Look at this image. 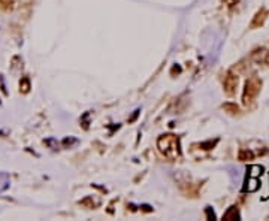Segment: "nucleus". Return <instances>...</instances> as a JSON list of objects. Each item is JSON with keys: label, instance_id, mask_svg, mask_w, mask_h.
Segmentation results:
<instances>
[{"label": "nucleus", "instance_id": "f257e3e1", "mask_svg": "<svg viewBox=\"0 0 269 221\" xmlns=\"http://www.w3.org/2000/svg\"><path fill=\"white\" fill-rule=\"evenodd\" d=\"M157 148L168 160H177L181 155L179 139L175 134H163L157 141Z\"/></svg>", "mask_w": 269, "mask_h": 221}, {"label": "nucleus", "instance_id": "f03ea898", "mask_svg": "<svg viewBox=\"0 0 269 221\" xmlns=\"http://www.w3.org/2000/svg\"><path fill=\"white\" fill-rule=\"evenodd\" d=\"M262 89V81L257 76H250L247 79L244 93H243V103L248 106L254 102V99L257 97L259 91Z\"/></svg>", "mask_w": 269, "mask_h": 221}, {"label": "nucleus", "instance_id": "7ed1b4c3", "mask_svg": "<svg viewBox=\"0 0 269 221\" xmlns=\"http://www.w3.org/2000/svg\"><path fill=\"white\" fill-rule=\"evenodd\" d=\"M223 87L224 91H226L227 94H230V96L236 91V87H238V76H236L233 72H227V73L224 75Z\"/></svg>", "mask_w": 269, "mask_h": 221}, {"label": "nucleus", "instance_id": "20e7f679", "mask_svg": "<svg viewBox=\"0 0 269 221\" xmlns=\"http://www.w3.org/2000/svg\"><path fill=\"white\" fill-rule=\"evenodd\" d=\"M266 17H268V11H266V9H260V11L254 15V18H253L251 29H257V27H260V25H263Z\"/></svg>", "mask_w": 269, "mask_h": 221}, {"label": "nucleus", "instance_id": "39448f33", "mask_svg": "<svg viewBox=\"0 0 269 221\" xmlns=\"http://www.w3.org/2000/svg\"><path fill=\"white\" fill-rule=\"evenodd\" d=\"M223 220H239V212L235 206L229 208L227 212L223 215Z\"/></svg>", "mask_w": 269, "mask_h": 221}, {"label": "nucleus", "instance_id": "423d86ee", "mask_svg": "<svg viewBox=\"0 0 269 221\" xmlns=\"http://www.w3.org/2000/svg\"><path fill=\"white\" fill-rule=\"evenodd\" d=\"M20 91H21L22 94H25V93L30 91V79L29 78H22L21 79V82H20Z\"/></svg>", "mask_w": 269, "mask_h": 221}, {"label": "nucleus", "instance_id": "0eeeda50", "mask_svg": "<svg viewBox=\"0 0 269 221\" xmlns=\"http://www.w3.org/2000/svg\"><path fill=\"white\" fill-rule=\"evenodd\" d=\"M223 109L226 110V112H229V114H232V115H236V114L239 112L238 106L233 105V103H226V105H223Z\"/></svg>", "mask_w": 269, "mask_h": 221}, {"label": "nucleus", "instance_id": "6e6552de", "mask_svg": "<svg viewBox=\"0 0 269 221\" xmlns=\"http://www.w3.org/2000/svg\"><path fill=\"white\" fill-rule=\"evenodd\" d=\"M14 3H15V0H0V6H2V9H5V11L11 9Z\"/></svg>", "mask_w": 269, "mask_h": 221}, {"label": "nucleus", "instance_id": "1a4fd4ad", "mask_svg": "<svg viewBox=\"0 0 269 221\" xmlns=\"http://www.w3.org/2000/svg\"><path fill=\"white\" fill-rule=\"evenodd\" d=\"M253 158V154L250 153V151H246V150H243L241 153H239V160H251Z\"/></svg>", "mask_w": 269, "mask_h": 221}, {"label": "nucleus", "instance_id": "9d476101", "mask_svg": "<svg viewBox=\"0 0 269 221\" xmlns=\"http://www.w3.org/2000/svg\"><path fill=\"white\" fill-rule=\"evenodd\" d=\"M223 3L227 6V8H233L235 5L239 3V0H223Z\"/></svg>", "mask_w": 269, "mask_h": 221}, {"label": "nucleus", "instance_id": "9b49d317", "mask_svg": "<svg viewBox=\"0 0 269 221\" xmlns=\"http://www.w3.org/2000/svg\"><path fill=\"white\" fill-rule=\"evenodd\" d=\"M206 215H208V218H212V220L216 218V215H214V212H211V208H209V206L206 208Z\"/></svg>", "mask_w": 269, "mask_h": 221}, {"label": "nucleus", "instance_id": "f8f14e48", "mask_svg": "<svg viewBox=\"0 0 269 221\" xmlns=\"http://www.w3.org/2000/svg\"><path fill=\"white\" fill-rule=\"evenodd\" d=\"M266 63L269 65V54H268V57H266Z\"/></svg>", "mask_w": 269, "mask_h": 221}]
</instances>
